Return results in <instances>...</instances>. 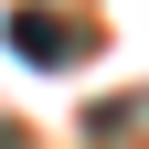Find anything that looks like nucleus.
<instances>
[{"label": "nucleus", "instance_id": "nucleus-1", "mask_svg": "<svg viewBox=\"0 0 149 149\" xmlns=\"http://www.w3.org/2000/svg\"><path fill=\"white\" fill-rule=\"evenodd\" d=\"M11 53H22V64H85V53H96V32L74 22V11H11Z\"/></svg>", "mask_w": 149, "mask_h": 149}, {"label": "nucleus", "instance_id": "nucleus-2", "mask_svg": "<svg viewBox=\"0 0 149 149\" xmlns=\"http://www.w3.org/2000/svg\"><path fill=\"white\" fill-rule=\"evenodd\" d=\"M0 149H22V128H0Z\"/></svg>", "mask_w": 149, "mask_h": 149}]
</instances>
